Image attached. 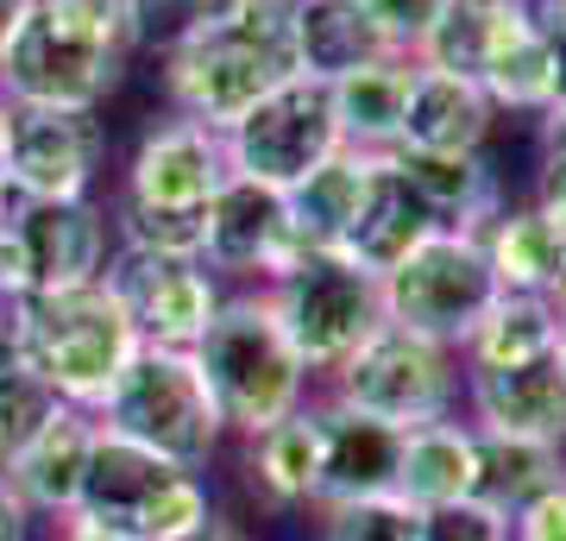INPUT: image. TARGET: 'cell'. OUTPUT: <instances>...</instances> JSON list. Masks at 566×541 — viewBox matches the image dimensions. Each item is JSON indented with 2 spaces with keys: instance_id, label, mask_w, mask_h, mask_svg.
Returning a JSON list of instances; mask_svg holds the SVG:
<instances>
[{
  "instance_id": "40",
  "label": "cell",
  "mask_w": 566,
  "mask_h": 541,
  "mask_svg": "<svg viewBox=\"0 0 566 541\" xmlns=\"http://www.w3.org/2000/svg\"><path fill=\"white\" fill-rule=\"evenodd\" d=\"M51 541H133V535L102 529V522H82V517H57V522H51Z\"/></svg>"
},
{
  "instance_id": "26",
  "label": "cell",
  "mask_w": 566,
  "mask_h": 541,
  "mask_svg": "<svg viewBox=\"0 0 566 541\" xmlns=\"http://www.w3.org/2000/svg\"><path fill=\"white\" fill-rule=\"evenodd\" d=\"M378 158H385V152H353V145H340L322 170H308L296 189H283V196H290L296 240H303L308 252H340V246H346V233H353V221H359L365 183H371Z\"/></svg>"
},
{
  "instance_id": "15",
  "label": "cell",
  "mask_w": 566,
  "mask_h": 541,
  "mask_svg": "<svg viewBox=\"0 0 566 541\" xmlns=\"http://www.w3.org/2000/svg\"><path fill=\"white\" fill-rule=\"evenodd\" d=\"M233 177L227 164V133L214 126H196L170 114L139 139L133 164H126V201H145V208H208V196Z\"/></svg>"
},
{
  "instance_id": "44",
  "label": "cell",
  "mask_w": 566,
  "mask_h": 541,
  "mask_svg": "<svg viewBox=\"0 0 566 541\" xmlns=\"http://www.w3.org/2000/svg\"><path fill=\"white\" fill-rule=\"evenodd\" d=\"M542 145H566V114H554V121H542Z\"/></svg>"
},
{
  "instance_id": "46",
  "label": "cell",
  "mask_w": 566,
  "mask_h": 541,
  "mask_svg": "<svg viewBox=\"0 0 566 541\" xmlns=\"http://www.w3.org/2000/svg\"><path fill=\"white\" fill-rule=\"evenodd\" d=\"M547 302H554V309L566 315V264H560V278H554V290H547Z\"/></svg>"
},
{
  "instance_id": "41",
  "label": "cell",
  "mask_w": 566,
  "mask_h": 541,
  "mask_svg": "<svg viewBox=\"0 0 566 541\" xmlns=\"http://www.w3.org/2000/svg\"><path fill=\"white\" fill-rule=\"evenodd\" d=\"M182 541H252V535H245L240 522H227L221 510H214V517H208L202 529H196V535H182Z\"/></svg>"
},
{
  "instance_id": "3",
  "label": "cell",
  "mask_w": 566,
  "mask_h": 541,
  "mask_svg": "<svg viewBox=\"0 0 566 541\" xmlns=\"http://www.w3.org/2000/svg\"><path fill=\"white\" fill-rule=\"evenodd\" d=\"M196 365H202L208 391L221 403L227 435H240V441L283 422L290 409H303L308 378H315L303 353L290 346V334H283L264 283H245L240 296H227L214 309L208 334L196 341Z\"/></svg>"
},
{
  "instance_id": "12",
  "label": "cell",
  "mask_w": 566,
  "mask_h": 541,
  "mask_svg": "<svg viewBox=\"0 0 566 541\" xmlns=\"http://www.w3.org/2000/svg\"><path fill=\"white\" fill-rule=\"evenodd\" d=\"M102 283L126 302V315H133L145 346H182V353H196V341L208 334L214 309L227 302L221 278L202 259L139 252V246H114Z\"/></svg>"
},
{
  "instance_id": "1",
  "label": "cell",
  "mask_w": 566,
  "mask_h": 541,
  "mask_svg": "<svg viewBox=\"0 0 566 541\" xmlns=\"http://www.w3.org/2000/svg\"><path fill=\"white\" fill-rule=\"evenodd\" d=\"M7 341H13V365H25L51 397L82 416H102L120 372L145 346L126 302L102 278L76 283V290H51V296H13Z\"/></svg>"
},
{
  "instance_id": "22",
  "label": "cell",
  "mask_w": 566,
  "mask_h": 541,
  "mask_svg": "<svg viewBox=\"0 0 566 541\" xmlns=\"http://www.w3.org/2000/svg\"><path fill=\"white\" fill-rule=\"evenodd\" d=\"M290 51L315 82H340L346 70L378 58H403L365 13V0H290Z\"/></svg>"
},
{
  "instance_id": "33",
  "label": "cell",
  "mask_w": 566,
  "mask_h": 541,
  "mask_svg": "<svg viewBox=\"0 0 566 541\" xmlns=\"http://www.w3.org/2000/svg\"><path fill=\"white\" fill-rule=\"evenodd\" d=\"M416 535H422V510L397 491L322 503V541H416Z\"/></svg>"
},
{
  "instance_id": "30",
  "label": "cell",
  "mask_w": 566,
  "mask_h": 541,
  "mask_svg": "<svg viewBox=\"0 0 566 541\" xmlns=\"http://www.w3.org/2000/svg\"><path fill=\"white\" fill-rule=\"evenodd\" d=\"M566 479V447L542 441H510V435H479V491L491 510L516 517L528 498H542L547 485Z\"/></svg>"
},
{
  "instance_id": "5",
  "label": "cell",
  "mask_w": 566,
  "mask_h": 541,
  "mask_svg": "<svg viewBox=\"0 0 566 541\" xmlns=\"http://www.w3.org/2000/svg\"><path fill=\"white\" fill-rule=\"evenodd\" d=\"M70 517L120 529L133 541H182L214 517V491H208L202 472H189V466L164 460V454H151V447L126 441V435L95 422L82 491Z\"/></svg>"
},
{
  "instance_id": "2",
  "label": "cell",
  "mask_w": 566,
  "mask_h": 541,
  "mask_svg": "<svg viewBox=\"0 0 566 541\" xmlns=\"http://www.w3.org/2000/svg\"><path fill=\"white\" fill-rule=\"evenodd\" d=\"M133 58L126 0H32L0 51V95L20 107H102Z\"/></svg>"
},
{
  "instance_id": "24",
  "label": "cell",
  "mask_w": 566,
  "mask_h": 541,
  "mask_svg": "<svg viewBox=\"0 0 566 541\" xmlns=\"http://www.w3.org/2000/svg\"><path fill=\"white\" fill-rule=\"evenodd\" d=\"M479 491V428L472 422H416L403 428V454H397V498L416 510L434 503H460Z\"/></svg>"
},
{
  "instance_id": "9",
  "label": "cell",
  "mask_w": 566,
  "mask_h": 541,
  "mask_svg": "<svg viewBox=\"0 0 566 541\" xmlns=\"http://www.w3.org/2000/svg\"><path fill=\"white\" fill-rule=\"evenodd\" d=\"M340 121H334V95L315 76H283L271 95H259L240 121L227 126V164L233 177L271 183V189H296L308 170H322L340 152Z\"/></svg>"
},
{
  "instance_id": "18",
  "label": "cell",
  "mask_w": 566,
  "mask_h": 541,
  "mask_svg": "<svg viewBox=\"0 0 566 541\" xmlns=\"http://www.w3.org/2000/svg\"><path fill=\"white\" fill-rule=\"evenodd\" d=\"M88 441H95V416H82V409L57 403V409L44 416L39 435L0 466V479L13 485V498H20L39 522H57V517L76 510L82 466H88Z\"/></svg>"
},
{
  "instance_id": "19",
  "label": "cell",
  "mask_w": 566,
  "mask_h": 541,
  "mask_svg": "<svg viewBox=\"0 0 566 541\" xmlns=\"http://www.w3.org/2000/svg\"><path fill=\"white\" fill-rule=\"evenodd\" d=\"M322 409V503L346 498H385L397 491V454H403V428H390L378 416H359L346 403H315Z\"/></svg>"
},
{
  "instance_id": "37",
  "label": "cell",
  "mask_w": 566,
  "mask_h": 541,
  "mask_svg": "<svg viewBox=\"0 0 566 541\" xmlns=\"http://www.w3.org/2000/svg\"><path fill=\"white\" fill-rule=\"evenodd\" d=\"M510 541H566V479L547 485L542 498H528L510 517Z\"/></svg>"
},
{
  "instance_id": "21",
  "label": "cell",
  "mask_w": 566,
  "mask_h": 541,
  "mask_svg": "<svg viewBox=\"0 0 566 541\" xmlns=\"http://www.w3.org/2000/svg\"><path fill=\"white\" fill-rule=\"evenodd\" d=\"M497 107L485 101V89L447 70H422L409 76V101H403V133L397 152H485Z\"/></svg>"
},
{
  "instance_id": "31",
  "label": "cell",
  "mask_w": 566,
  "mask_h": 541,
  "mask_svg": "<svg viewBox=\"0 0 566 541\" xmlns=\"http://www.w3.org/2000/svg\"><path fill=\"white\" fill-rule=\"evenodd\" d=\"M252 0H126L133 13V51L145 58H170L182 44H196L202 32H221L227 20H240Z\"/></svg>"
},
{
  "instance_id": "20",
  "label": "cell",
  "mask_w": 566,
  "mask_h": 541,
  "mask_svg": "<svg viewBox=\"0 0 566 541\" xmlns=\"http://www.w3.org/2000/svg\"><path fill=\"white\" fill-rule=\"evenodd\" d=\"M428 233H441V221H434V208H428L422 196H416V183L397 170V158H378V170H371V183H365V201H359V221H353V233H346V259L365 264L371 278H385L397 259H409L416 246L428 240Z\"/></svg>"
},
{
  "instance_id": "43",
  "label": "cell",
  "mask_w": 566,
  "mask_h": 541,
  "mask_svg": "<svg viewBox=\"0 0 566 541\" xmlns=\"http://www.w3.org/2000/svg\"><path fill=\"white\" fill-rule=\"evenodd\" d=\"M0 145H7V95H0ZM7 201H13V189H7V164H0V215H7Z\"/></svg>"
},
{
  "instance_id": "28",
  "label": "cell",
  "mask_w": 566,
  "mask_h": 541,
  "mask_svg": "<svg viewBox=\"0 0 566 541\" xmlns=\"http://www.w3.org/2000/svg\"><path fill=\"white\" fill-rule=\"evenodd\" d=\"M566 315L547 296H523V290H497L491 309L472 321V334L460 341L465 372H491V365H523L560 346Z\"/></svg>"
},
{
  "instance_id": "47",
  "label": "cell",
  "mask_w": 566,
  "mask_h": 541,
  "mask_svg": "<svg viewBox=\"0 0 566 541\" xmlns=\"http://www.w3.org/2000/svg\"><path fill=\"white\" fill-rule=\"evenodd\" d=\"M554 353H560V365H566V327H560V346H554Z\"/></svg>"
},
{
  "instance_id": "39",
  "label": "cell",
  "mask_w": 566,
  "mask_h": 541,
  "mask_svg": "<svg viewBox=\"0 0 566 541\" xmlns=\"http://www.w3.org/2000/svg\"><path fill=\"white\" fill-rule=\"evenodd\" d=\"M32 529H39V517L13 498V485L0 479V541H32Z\"/></svg>"
},
{
  "instance_id": "4",
  "label": "cell",
  "mask_w": 566,
  "mask_h": 541,
  "mask_svg": "<svg viewBox=\"0 0 566 541\" xmlns=\"http://www.w3.org/2000/svg\"><path fill=\"white\" fill-rule=\"evenodd\" d=\"M283 76H296V51H290V0H252L240 20L221 32H202L164 58V95L182 121L196 126H227L240 121L259 95H271Z\"/></svg>"
},
{
  "instance_id": "29",
  "label": "cell",
  "mask_w": 566,
  "mask_h": 541,
  "mask_svg": "<svg viewBox=\"0 0 566 541\" xmlns=\"http://www.w3.org/2000/svg\"><path fill=\"white\" fill-rule=\"evenodd\" d=\"M479 246H485L497 290H523V296H547L554 278H560V264H566L560 233L535 215V201H528V208H510L504 201V208L485 221Z\"/></svg>"
},
{
  "instance_id": "23",
  "label": "cell",
  "mask_w": 566,
  "mask_h": 541,
  "mask_svg": "<svg viewBox=\"0 0 566 541\" xmlns=\"http://www.w3.org/2000/svg\"><path fill=\"white\" fill-rule=\"evenodd\" d=\"M245 485L271 510H303L322 498V409L315 403L245 435Z\"/></svg>"
},
{
  "instance_id": "7",
  "label": "cell",
  "mask_w": 566,
  "mask_h": 541,
  "mask_svg": "<svg viewBox=\"0 0 566 541\" xmlns=\"http://www.w3.org/2000/svg\"><path fill=\"white\" fill-rule=\"evenodd\" d=\"M334 403L378 416L390 428H416V422L453 416V391H460V353L441 341H422L409 327L378 321L334 372Z\"/></svg>"
},
{
  "instance_id": "16",
  "label": "cell",
  "mask_w": 566,
  "mask_h": 541,
  "mask_svg": "<svg viewBox=\"0 0 566 541\" xmlns=\"http://www.w3.org/2000/svg\"><path fill=\"white\" fill-rule=\"evenodd\" d=\"M465 397H472V428L479 435L566 447L560 353H542V360H523V365H491V372H465Z\"/></svg>"
},
{
  "instance_id": "32",
  "label": "cell",
  "mask_w": 566,
  "mask_h": 541,
  "mask_svg": "<svg viewBox=\"0 0 566 541\" xmlns=\"http://www.w3.org/2000/svg\"><path fill=\"white\" fill-rule=\"evenodd\" d=\"M202 240H208V208H145V201H126L120 196V215H114V246L202 259Z\"/></svg>"
},
{
  "instance_id": "13",
  "label": "cell",
  "mask_w": 566,
  "mask_h": 541,
  "mask_svg": "<svg viewBox=\"0 0 566 541\" xmlns=\"http://www.w3.org/2000/svg\"><path fill=\"white\" fill-rule=\"evenodd\" d=\"M308 259V246L296 240L290 221V196L271 183L252 177H227L208 196V240L202 264L214 278H240V283H277L283 271H296Z\"/></svg>"
},
{
  "instance_id": "17",
  "label": "cell",
  "mask_w": 566,
  "mask_h": 541,
  "mask_svg": "<svg viewBox=\"0 0 566 541\" xmlns=\"http://www.w3.org/2000/svg\"><path fill=\"white\" fill-rule=\"evenodd\" d=\"M528 32H535V0H447L441 20L416 44V63L485 82L491 63L504 58L510 44H523Z\"/></svg>"
},
{
  "instance_id": "27",
  "label": "cell",
  "mask_w": 566,
  "mask_h": 541,
  "mask_svg": "<svg viewBox=\"0 0 566 541\" xmlns=\"http://www.w3.org/2000/svg\"><path fill=\"white\" fill-rule=\"evenodd\" d=\"M409 76H416V58H378V63L346 70L340 82H327V95H334V121H340V139L353 145V152H397Z\"/></svg>"
},
{
  "instance_id": "25",
  "label": "cell",
  "mask_w": 566,
  "mask_h": 541,
  "mask_svg": "<svg viewBox=\"0 0 566 541\" xmlns=\"http://www.w3.org/2000/svg\"><path fill=\"white\" fill-rule=\"evenodd\" d=\"M390 158L447 233H485V221L504 208V183L485 152H390Z\"/></svg>"
},
{
  "instance_id": "38",
  "label": "cell",
  "mask_w": 566,
  "mask_h": 541,
  "mask_svg": "<svg viewBox=\"0 0 566 541\" xmlns=\"http://www.w3.org/2000/svg\"><path fill=\"white\" fill-rule=\"evenodd\" d=\"M535 215H542L566 246V145H547L542 177H535Z\"/></svg>"
},
{
  "instance_id": "6",
  "label": "cell",
  "mask_w": 566,
  "mask_h": 541,
  "mask_svg": "<svg viewBox=\"0 0 566 541\" xmlns=\"http://www.w3.org/2000/svg\"><path fill=\"white\" fill-rule=\"evenodd\" d=\"M95 422L164 460L189 466V472H208V460L227 441L221 403L208 391L196 353H182V346H139Z\"/></svg>"
},
{
  "instance_id": "45",
  "label": "cell",
  "mask_w": 566,
  "mask_h": 541,
  "mask_svg": "<svg viewBox=\"0 0 566 541\" xmlns=\"http://www.w3.org/2000/svg\"><path fill=\"white\" fill-rule=\"evenodd\" d=\"M0 365H13V341H7V302H0Z\"/></svg>"
},
{
  "instance_id": "42",
  "label": "cell",
  "mask_w": 566,
  "mask_h": 541,
  "mask_svg": "<svg viewBox=\"0 0 566 541\" xmlns=\"http://www.w3.org/2000/svg\"><path fill=\"white\" fill-rule=\"evenodd\" d=\"M25 13H32V0H0V51H7V39L20 32Z\"/></svg>"
},
{
  "instance_id": "48",
  "label": "cell",
  "mask_w": 566,
  "mask_h": 541,
  "mask_svg": "<svg viewBox=\"0 0 566 541\" xmlns=\"http://www.w3.org/2000/svg\"><path fill=\"white\" fill-rule=\"evenodd\" d=\"M0 454H7V447H0Z\"/></svg>"
},
{
  "instance_id": "14",
  "label": "cell",
  "mask_w": 566,
  "mask_h": 541,
  "mask_svg": "<svg viewBox=\"0 0 566 541\" xmlns=\"http://www.w3.org/2000/svg\"><path fill=\"white\" fill-rule=\"evenodd\" d=\"M7 233H13V259H20V296H51V290H76L107 271V215L88 196L70 201H39L13 196L7 201Z\"/></svg>"
},
{
  "instance_id": "10",
  "label": "cell",
  "mask_w": 566,
  "mask_h": 541,
  "mask_svg": "<svg viewBox=\"0 0 566 541\" xmlns=\"http://www.w3.org/2000/svg\"><path fill=\"white\" fill-rule=\"evenodd\" d=\"M264 290H271V309H277L283 334L303 353L308 372H334L385 321L378 278L365 264H353L346 252H308L296 271H283Z\"/></svg>"
},
{
  "instance_id": "34",
  "label": "cell",
  "mask_w": 566,
  "mask_h": 541,
  "mask_svg": "<svg viewBox=\"0 0 566 541\" xmlns=\"http://www.w3.org/2000/svg\"><path fill=\"white\" fill-rule=\"evenodd\" d=\"M416 541H510V517L491 510L485 498L434 503V510H422V535Z\"/></svg>"
},
{
  "instance_id": "11",
  "label": "cell",
  "mask_w": 566,
  "mask_h": 541,
  "mask_svg": "<svg viewBox=\"0 0 566 541\" xmlns=\"http://www.w3.org/2000/svg\"><path fill=\"white\" fill-rule=\"evenodd\" d=\"M107 158V126L102 107H20L7 101V189L39 201L88 196Z\"/></svg>"
},
{
  "instance_id": "8",
  "label": "cell",
  "mask_w": 566,
  "mask_h": 541,
  "mask_svg": "<svg viewBox=\"0 0 566 541\" xmlns=\"http://www.w3.org/2000/svg\"><path fill=\"white\" fill-rule=\"evenodd\" d=\"M378 296H385L390 327H409V334L460 353L472 321L485 315L491 296H497V278H491L479 233H447L441 227V233H428L409 259H397L378 278Z\"/></svg>"
},
{
  "instance_id": "35",
  "label": "cell",
  "mask_w": 566,
  "mask_h": 541,
  "mask_svg": "<svg viewBox=\"0 0 566 541\" xmlns=\"http://www.w3.org/2000/svg\"><path fill=\"white\" fill-rule=\"evenodd\" d=\"M447 0H365V13L378 20V32H385L403 58H416V44L428 39V25L441 20Z\"/></svg>"
},
{
  "instance_id": "36",
  "label": "cell",
  "mask_w": 566,
  "mask_h": 541,
  "mask_svg": "<svg viewBox=\"0 0 566 541\" xmlns=\"http://www.w3.org/2000/svg\"><path fill=\"white\" fill-rule=\"evenodd\" d=\"M535 32L547 51V107L542 121L566 114V0H535Z\"/></svg>"
}]
</instances>
